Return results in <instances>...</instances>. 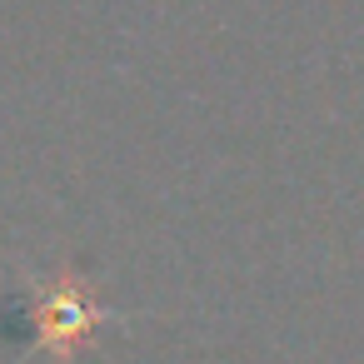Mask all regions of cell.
<instances>
[{
	"label": "cell",
	"instance_id": "cell-1",
	"mask_svg": "<svg viewBox=\"0 0 364 364\" xmlns=\"http://www.w3.org/2000/svg\"><path fill=\"white\" fill-rule=\"evenodd\" d=\"M85 329V314H80V294H55L41 314V339H80Z\"/></svg>",
	"mask_w": 364,
	"mask_h": 364
}]
</instances>
